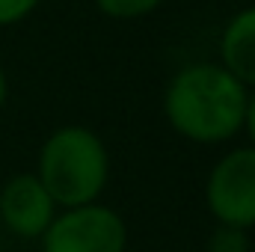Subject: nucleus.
I'll return each mask as SVG.
<instances>
[{
  "label": "nucleus",
  "mask_w": 255,
  "mask_h": 252,
  "mask_svg": "<svg viewBox=\"0 0 255 252\" xmlns=\"http://www.w3.org/2000/svg\"><path fill=\"white\" fill-rule=\"evenodd\" d=\"M205 208L214 223L255 229V145L223 151L205 178Z\"/></svg>",
  "instance_id": "4"
},
{
  "label": "nucleus",
  "mask_w": 255,
  "mask_h": 252,
  "mask_svg": "<svg viewBox=\"0 0 255 252\" xmlns=\"http://www.w3.org/2000/svg\"><path fill=\"white\" fill-rule=\"evenodd\" d=\"M208 252H253L250 244V232L238 229V226H223L217 223L214 232L208 235Z\"/></svg>",
  "instance_id": "8"
},
{
  "label": "nucleus",
  "mask_w": 255,
  "mask_h": 252,
  "mask_svg": "<svg viewBox=\"0 0 255 252\" xmlns=\"http://www.w3.org/2000/svg\"><path fill=\"white\" fill-rule=\"evenodd\" d=\"M6 101H9V74H6V68L0 65V110L6 107Z\"/></svg>",
  "instance_id": "11"
},
{
  "label": "nucleus",
  "mask_w": 255,
  "mask_h": 252,
  "mask_svg": "<svg viewBox=\"0 0 255 252\" xmlns=\"http://www.w3.org/2000/svg\"><path fill=\"white\" fill-rule=\"evenodd\" d=\"M39 6L42 0H0V30L24 24Z\"/></svg>",
  "instance_id": "9"
},
{
  "label": "nucleus",
  "mask_w": 255,
  "mask_h": 252,
  "mask_svg": "<svg viewBox=\"0 0 255 252\" xmlns=\"http://www.w3.org/2000/svg\"><path fill=\"white\" fill-rule=\"evenodd\" d=\"M33 172L57 208L98 202L110 181L107 142L86 125H60L39 145Z\"/></svg>",
  "instance_id": "2"
},
{
  "label": "nucleus",
  "mask_w": 255,
  "mask_h": 252,
  "mask_svg": "<svg viewBox=\"0 0 255 252\" xmlns=\"http://www.w3.org/2000/svg\"><path fill=\"white\" fill-rule=\"evenodd\" d=\"M220 63L247 89H255V3L238 9L220 30Z\"/></svg>",
  "instance_id": "6"
},
{
  "label": "nucleus",
  "mask_w": 255,
  "mask_h": 252,
  "mask_svg": "<svg viewBox=\"0 0 255 252\" xmlns=\"http://www.w3.org/2000/svg\"><path fill=\"white\" fill-rule=\"evenodd\" d=\"M244 133H247L250 145H255V89H250V101H247V116H244Z\"/></svg>",
  "instance_id": "10"
},
{
  "label": "nucleus",
  "mask_w": 255,
  "mask_h": 252,
  "mask_svg": "<svg viewBox=\"0 0 255 252\" xmlns=\"http://www.w3.org/2000/svg\"><path fill=\"white\" fill-rule=\"evenodd\" d=\"M57 211L36 172H15L0 184V226L18 241H39Z\"/></svg>",
  "instance_id": "5"
},
{
  "label": "nucleus",
  "mask_w": 255,
  "mask_h": 252,
  "mask_svg": "<svg viewBox=\"0 0 255 252\" xmlns=\"http://www.w3.org/2000/svg\"><path fill=\"white\" fill-rule=\"evenodd\" d=\"M166 0H92V6L113 21H136L151 12H157Z\"/></svg>",
  "instance_id": "7"
},
{
  "label": "nucleus",
  "mask_w": 255,
  "mask_h": 252,
  "mask_svg": "<svg viewBox=\"0 0 255 252\" xmlns=\"http://www.w3.org/2000/svg\"><path fill=\"white\" fill-rule=\"evenodd\" d=\"M39 247V252H128V223L101 199L60 208Z\"/></svg>",
  "instance_id": "3"
},
{
  "label": "nucleus",
  "mask_w": 255,
  "mask_h": 252,
  "mask_svg": "<svg viewBox=\"0 0 255 252\" xmlns=\"http://www.w3.org/2000/svg\"><path fill=\"white\" fill-rule=\"evenodd\" d=\"M250 89L220 63L181 65L163 86V119L181 139L226 145L244 133Z\"/></svg>",
  "instance_id": "1"
}]
</instances>
